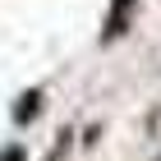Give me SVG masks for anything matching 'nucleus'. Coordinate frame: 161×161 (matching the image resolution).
I'll list each match as a JSON object with an SVG mask.
<instances>
[{
  "label": "nucleus",
  "instance_id": "nucleus-1",
  "mask_svg": "<svg viewBox=\"0 0 161 161\" xmlns=\"http://www.w3.org/2000/svg\"><path fill=\"white\" fill-rule=\"evenodd\" d=\"M129 14H134V0H111V14H106L101 42H115V37H124V28H129Z\"/></svg>",
  "mask_w": 161,
  "mask_h": 161
},
{
  "label": "nucleus",
  "instance_id": "nucleus-2",
  "mask_svg": "<svg viewBox=\"0 0 161 161\" xmlns=\"http://www.w3.org/2000/svg\"><path fill=\"white\" fill-rule=\"evenodd\" d=\"M37 106H42V87H32V92H23V97H19V106H14V120H19V124H28L32 115H37Z\"/></svg>",
  "mask_w": 161,
  "mask_h": 161
},
{
  "label": "nucleus",
  "instance_id": "nucleus-3",
  "mask_svg": "<svg viewBox=\"0 0 161 161\" xmlns=\"http://www.w3.org/2000/svg\"><path fill=\"white\" fill-rule=\"evenodd\" d=\"M0 161H23V147H5V152H0Z\"/></svg>",
  "mask_w": 161,
  "mask_h": 161
}]
</instances>
